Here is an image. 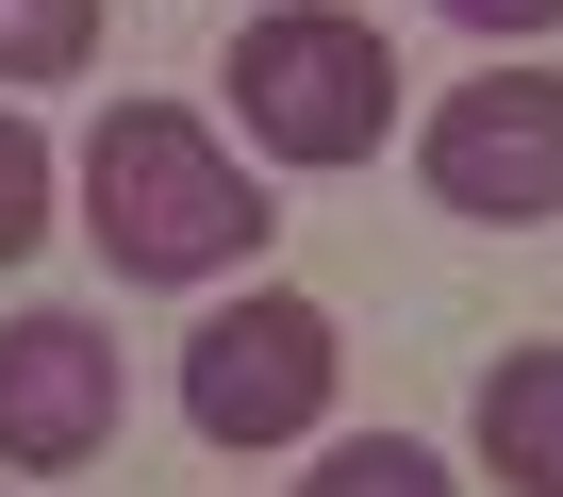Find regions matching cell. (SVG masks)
<instances>
[{"instance_id": "cell-9", "label": "cell", "mask_w": 563, "mask_h": 497, "mask_svg": "<svg viewBox=\"0 0 563 497\" xmlns=\"http://www.w3.org/2000/svg\"><path fill=\"white\" fill-rule=\"evenodd\" d=\"M51 183H67V166H51V133H34V117H0V266L51 232Z\"/></svg>"}, {"instance_id": "cell-5", "label": "cell", "mask_w": 563, "mask_h": 497, "mask_svg": "<svg viewBox=\"0 0 563 497\" xmlns=\"http://www.w3.org/2000/svg\"><path fill=\"white\" fill-rule=\"evenodd\" d=\"M117 415H133V382H117V332L100 316H0V464L18 481H84L100 448H117Z\"/></svg>"}, {"instance_id": "cell-3", "label": "cell", "mask_w": 563, "mask_h": 497, "mask_svg": "<svg viewBox=\"0 0 563 497\" xmlns=\"http://www.w3.org/2000/svg\"><path fill=\"white\" fill-rule=\"evenodd\" d=\"M332 382H349V332H332L299 283H249V299H216V316L183 332V415H199V448H299V431L332 415Z\"/></svg>"}, {"instance_id": "cell-1", "label": "cell", "mask_w": 563, "mask_h": 497, "mask_svg": "<svg viewBox=\"0 0 563 497\" xmlns=\"http://www.w3.org/2000/svg\"><path fill=\"white\" fill-rule=\"evenodd\" d=\"M84 232L117 283H232L265 248V183L183 117V100H117L84 133Z\"/></svg>"}, {"instance_id": "cell-4", "label": "cell", "mask_w": 563, "mask_h": 497, "mask_svg": "<svg viewBox=\"0 0 563 497\" xmlns=\"http://www.w3.org/2000/svg\"><path fill=\"white\" fill-rule=\"evenodd\" d=\"M415 166H431V199L481 216V232L563 216V67H481V84H448Z\"/></svg>"}, {"instance_id": "cell-7", "label": "cell", "mask_w": 563, "mask_h": 497, "mask_svg": "<svg viewBox=\"0 0 563 497\" xmlns=\"http://www.w3.org/2000/svg\"><path fill=\"white\" fill-rule=\"evenodd\" d=\"M299 497H464V481H448L415 431H349V448H316V481H299Z\"/></svg>"}, {"instance_id": "cell-10", "label": "cell", "mask_w": 563, "mask_h": 497, "mask_svg": "<svg viewBox=\"0 0 563 497\" xmlns=\"http://www.w3.org/2000/svg\"><path fill=\"white\" fill-rule=\"evenodd\" d=\"M464 34H497V51H530V34H563V0H448Z\"/></svg>"}, {"instance_id": "cell-6", "label": "cell", "mask_w": 563, "mask_h": 497, "mask_svg": "<svg viewBox=\"0 0 563 497\" xmlns=\"http://www.w3.org/2000/svg\"><path fill=\"white\" fill-rule=\"evenodd\" d=\"M481 464H497L514 497H563V349L481 365Z\"/></svg>"}, {"instance_id": "cell-8", "label": "cell", "mask_w": 563, "mask_h": 497, "mask_svg": "<svg viewBox=\"0 0 563 497\" xmlns=\"http://www.w3.org/2000/svg\"><path fill=\"white\" fill-rule=\"evenodd\" d=\"M100 0H0V84H84Z\"/></svg>"}, {"instance_id": "cell-2", "label": "cell", "mask_w": 563, "mask_h": 497, "mask_svg": "<svg viewBox=\"0 0 563 497\" xmlns=\"http://www.w3.org/2000/svg\"><path fill=\"white\" fill-rule=\"evenodd\" d=\"M216 84H232V117H249L265 166H365V150L398 133V51H382V18H349V0H282V18H249Z\"/></svg>"}]
</instances>
